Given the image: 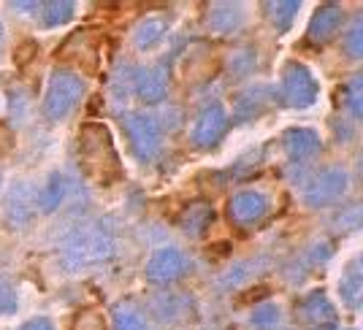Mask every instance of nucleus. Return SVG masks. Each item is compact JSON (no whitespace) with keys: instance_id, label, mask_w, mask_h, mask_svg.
Wrapping results in <instances>:
<instances>
[{"instance_id":"12","label":"nucleus","mask_w":363,"mask_h":330,"mask_svg":"<svg viewBox=\"0 0 363 330\" xmlns=\"http://www.w3.org/2000/svg\"><path fill=\"white\" fill-rule=\"evenodd\" d=\"M212 222H214V209L206 200H196V203H190V206L182 209L177 227H179L187 239H203L206 230L212 227Z\"/></svg>"},{"instance_id":"18","label":"nucleus","mask_w":363,"mask_h":330,"mask_svg":"<svg viewBox=\"0 0 363 330\" xmlns=\"http://www.w3.org/2000/svg\"><path fill=\"white\" fill-rule=\"evenodd\" d=\"M111 322L114 330H147V317L130 300H122L111 309Z\"/></svg>"},{"instance_id":"32","label":"nucleus","mask_w":363,"mask_h":330,"mask_svg":"<svg viewBox=\"0 0 363 330\" xmlns=\"http://www.w3.org/2000/svg\"><path fill=\"white\" fill-rule=\"evenodd\" d=\"M315 330H331V325H320V328H315Z\"/></svg>"},{"instance_id":"23","label":"nucleus","mask_w":363,"mask_h":330,"mask_svg":"<svg viewBox=\"0 0 363 330\" xmlns=\"http://www.w3.org/2000/svg\"><path fill=\"white\" fill-rule=\"evenodd\" d=\"M65 190H68V181H65V176L55 173L52 179L46 181L44 190H41V209H44L46 214L57 209V206L62 203V198H65Z\"/></svg>"},{"instance_id":"20","label":"nucleus","mask_w":363,"mask_h":330,"mask_svg":"<svg viewBox=\"0 0 363 330\" xmlns=\"http://www.w3.org/2000/svg\"><path fill=\"white\" fill-rule=\"evenodd\" d=\"M263 8H266V16L272 19V25L277 30L288 33L296 14H298V8H301V3H298V0H288V3H263Z\"/></svg>"},{"instance_id":"27","label":"nucleus","mask_w":363,"mask_h":330,"mask_svg":"<svg viewBox=\"0 0 363 330\" xmlns=\"http://www.w3.org/2000/svg\"><path fill=\"white\" fill-rule=\"evenodd\" d=\"M345 49H347V55L352 60H358L363 55V19L361 16H355L352 19V25H350V30L345 33Z\"/></svg>"},{"instance_id":"31","label":"nucleus","mask_w":363,"mask_h":330,"mask_svg":"<svg viewBox=\"0 0 363 330\" xmlns=\"http://www.w3.org/2000/svg\"><path fill=\"white\" fill-rule=\"evenodd\" d=\"M3 44H6V33H3V25H0V55H3Z\"/></svg>"},{"instance_id":"22","label":"nucleus","mask_w":363,"mask_h":330,"mask_svg":"<svg viewBox=\"0 0 363 330\" xmlns=\"http://www.w3.org/2000/svg\"><path fill=\"white\" fill-rule=\"evenodd\" d=\"M250 325L255 330H279L282 325V309L279 303H260L252 309V317H250Z\"/></svg>"},{"instance_id":"11","label":"nucleus","mask_w":363,"mask_h":330,"mask_svg":"<svg viewBox=\"0 0 363 330\" xmlns=\"http://www.w3.org/2000/svg\"><path fill=\"white\" fill-rule=\"evenodd\" d=\"M133 92L144 103H160L168 92L166 65L157 62V65H150V68H138L136 76H133Z\"/></svg>"},{"instance_id":"25","label":"nucleus","mask_w":363,"mask_h":330,"mask_svg":"<svg viewBox=\"0 0 363 330\" xmlns=\"http://www.w3.org/2000/svg\"><path fill=\"white\" fill-rule=\"evenodd\" d=\"M255 65H257V52L255 49H250V46H244V49H239V52H233L230 60H228V68H230V74L233 76L252 74Z\"/></svg>"},{"instance_id":"7","label":"nucleus","mask_w":363,"mask_h":330,"mask_svg":"<svg viewBox=\"0 0 363 330\" xmlns=\"http://www.w3.org/2000/svg\"><path fill=\"white\" fill-rule=\"evenodd\" d=\"M193 268L190 257L184 255L177 246H163L157 249L155 255L147 260V268H144V276L152 285H174L179 282L182 276H187Z\"/></svg>"},{"instance_id":"1","label":"nucleus","mask_w":363,"mask_h":330,"mask_svg":"<svg viewBox=\"0 0 363 330\" xmlns=\"http://www.w3.org/2000/svg\"><path fill=\"white\" fill-rule=\"evenodd\" d=\"M114 249H117V241L111 227L104 222H90V225H79L62 241L60 260L71 273H79V271L104 266L106 260H111Z\"/></svg>"},{"instance_id":"2","label":"nucleus","mask_w":363,"mask_h":330,"mask_svg":"<svg viewBox=\"0 0 363 330\" xmlns=\"http://www.w3.org/2000/svg\"><path fill=\"white\" fill-rule=\"evenodd\" d=\"M79 165L92 181L108 184L120 176V157L114 149V141L104 125L87 122L79 130Z\"/></svg>"},{"instance_id":"29","label":"nucleus","mask_w":363,"mask_h":330,"mask_svg":"<svg viewBox=\"0 0 363 330\" xmlns=\"http://www.w3.org/2000/svg\"><path fill=\"white\" fill-rule=\"evenodd\" d=\"M14 306H16V298L14 292H11V287L0 285V312H11Z\"/></svg>"},{"instance_id":"6","label":"nucleus","mask_w":363,"mask_h":330,"mask_svg":"<svg viewBox=\"0 0 363 330\" xmlns=\"http://www.w3.org/2000/svg\"><path fill=\"white\" fill-rule=\"evenodd\" d=\"M228 127H230V117H228L225 106L220 103V101H214V103H206L198 111L190 141L196 144L198 149H212V147H217L225 138Z\"/></svg>"},{"instance_id":"26","label":"nucleus","mask_w":363,"mask_h":330,"mask_svg":"<svg viewBox=\"0 0 363 330\" xmlns=\"http://www.w3.org/2000/svg\"><path fill=\"white\" fill-rule=\"evenodd\" d=\"M342 95H345V103H347L350 114L355 117V120H361V111H363V81H361V74H355L350 79L347 84L342 87Z\"/></svg>"},{"instance_id":"30","label":"nucleus","mask_w":363,"mask_h":330,"mask_svg":"<svg viewBox=\"0 0 363 330\" xmlns=\"http://www.w3.org/2000/svg\"><path fill=\"white\" fill-rule=\"evenodd\" d=\"M19 330H55V325H52V319H46V317H35V319H28Z\"/></svg>"},{"instance_id":"17","label":"nucleus","mask_w":363,"mask_h":330,"mask_svg":"<svg viewBox=\"0 0 363 330\" xmlns=\"http://www.w3.org/2000/svg\"><path fill=\"white\" fill-rule=\"evenodd\" d=\"M298 317H301L303 322L320 328V325H331L336 312H333V303L328 300V295L323 290H315V292H309V295L301 298V303H298Z\"/></svg>"},{"instance_id":"19","label":"nucleus","mask_w":363,"mask_h":330,"mask_svg":"<svg viewBox=\"0 0 363 330\" xmlns=\"http://www.w3.org/2000/svg\"><path fill=\"white\" fill-rule=\"evenodd\" d=\"M339 295H342V300L347 303L352 312L361 306L363 282H361V263H358V260H352L347 273L342 276V282H339Z\"/></svg>"},{"instance_id":"16","label":"nucleus","mask_w":363,"mask_h":330,"mask_svg":"<svg viewBox=\"0 0 363 330\" xmlns=\"http://www.w3.org/2000/svg\"><path fill=\"white\" fill-rule=\"evenodd\" d=\"M272 87L269 84H257V87H250V90H244L239 98H236V108H233V114H236V120L239 122H250L260 117L269 103H272Z\"/></svg>"},{"instance_id":"4","label":"nucleus","mask_w":363,"mask_h":330,"mask_svg":"<svg viewBox=\"0 0 363 330\" xmlns=\"http://www.w3.org/2000/svg\"><path fill=\"white\" fill-rule=\"evenodd\" d=\"M122 127L128 133L130 149L136 152L141 163H152L160 149H163V135H160V125L155 117L144 114V111H130L122 117Z\"/></svg>"},{"instance_id":"21","label":"nucleus","mask_w":363,"mask_h":330,"mask_svg":"<svg viewBox=\"0 0 363 330\" xmlns=\"http://www.w3.org/2000/svg\"><path fill=\"white\" fill-rule=\"evenodd\" d=\"M38 11H41V22L46 28H60L74 16L76 6L71 0H52V3H41Z\"/></svg>"},{"instance_id":"13","label":"nucleus","mask_w":363,"mask_h":330,"mask_svg":"<svg viewBox=\"0 0 363 330\" xmlns=\"http://www.w3.org/2000/svg\"><path fill=\"white\" fill-rule=\"evenodd\" d=\"M244 25L242 3H212L206 11V28L217 35H230Z\"/></svg>"},{"instance_id":"24","label":"nucleus","mask_w":363,"mask_h":330,"mask_svg":"<svg viewBox=\"0 0 363 330\" xmlns=\"http://www.w3.org/2000/svg\"><path fill=\"white\" fill-rule=\"evenodd\" d=\"M184 303H187V300L179 298V295H163V298L155 303V312H157V317H160L163 322H177L179 317L187 314Z\"/></svg>"},{"instance_id":"14","label":"nucleus","mask_w":363,"mask_h":330,"mask_svg":"<svg viewBox=\"0 0 363 330\" xmlns=\"http://www.w3.org/2000/svg\"><path fill=\"white\" fill-rule=\"evenodd\" d=\"M168 30H171V19L163 14H152L144 16L133 30V44H136L138 52H152L166 41Z\"/></svg>"},{"instance_id":"9","label":"nucleus","mask_w":363,"mask_h":330,"mask_svg":"<svg viewBox=\"0 0 363 330\" xmlns=\"http://www.w3.org/2000/svg\"><path fill=\"white\" fill-rule=\"evenodd\" d=\"M272 211V200L257 190H242L228 200V220L239 227L260 225Z\"/></svg>"},{"instance_id":"10","label":"nucleus","mask_w":363,"mask_h":330,"mask_svg":"<svg viewBox=\"0 0 363 330\" xmlns=\"http://www.w3.org/2000/svg\"><path fill=\"white\" fill-rule=\"evenodd\" d=\"M342 28H345V8L339 3H323V6H318V11L312 14V19H309L306 38L312 44H325Z\"/></svg>"},{"instance_id":"15","label":"nucleus","mask_w":363,"mask_h":330,"mask_svg":"<svg viewBox=\"0 0 363 330\" xmlns=\"http://www.w3.org/2000/svg\"><path fill=\"white\" fill-rule=\"evenodd\" d=\"M282 144H285L290 160L303 163V160H312L320 152V135L309 127H290L288 133L282 135Z\"/></svg>"},{"instance_id":"28","label":"nucleus","mask_w":363,"mask_h":330,"mask_svg":"<svg viewBox=\"0 0 363 330\" xmlns=\"http://www.w3.org/2000/svg\"><path fill=\"white\" fill-rule=\"evenodd\" d=\"M74 330H106V322H104V314L98 312H84L74 319Z\"/></svg>"},{"instance_id":"5","label":"nucleus","mask_w":363,"mask_h":330,"mask_svg":"<svg viewBox=\"0 0 363 330\" xmlns=\"http://www.w3.org/2000/svg\"><path fill=\"white\" fill-rule=\"evenodd\" d=\"M320 95V84L315 74L298 60H290L282 68V98L290 108H309Z\"/></svg>"},{"instance_id":"3","label":"nucleus","mask_w":363,"mask_h":330,"mask_svg":"<svg viewBox=\"0 0 363 330\" xmlns=\"http://www.w3.org/2000/svg\"><path fill=\"white\" fill-rule=\"evenodd\" d=\"M87 92L84 76L71 68H55L49 76V87L44 95V117L49 122H62L74 114V108Z\"/></svg>"},{"instance_id":"8","label":"nucleus","mask_w":363,"mask_h":330,"mask_svg":"<svg viewBox=\"0 0 363 330\" xmlns=\"http://www.w3.org/2000/svg\"><path fill=\"white\" fill-rule=\"evenodd\" d=\"M347 187H350V179L342 168H325V171H320L318 176L306 184L303 200L312 209H323V206L339 203L345 198V193H347Z\"/></svg>"}]
</instances>
